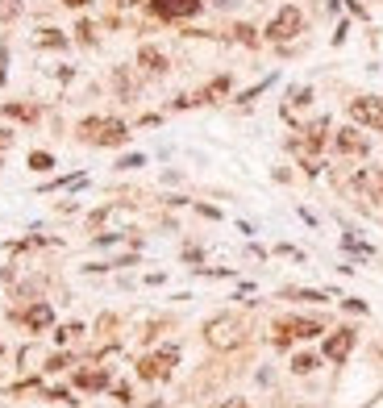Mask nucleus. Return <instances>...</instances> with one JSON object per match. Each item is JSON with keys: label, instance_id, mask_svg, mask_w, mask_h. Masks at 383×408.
I'll return each mask as SVG.
<instances>
[{"label": "nucleus", "instance_id": "1", "mask_svg": "<svg viewBox=\"0 0 383 408\" xmlns=\"http://www.w3.org/2000/svg\"><path fill=\"white\" fill-rule=\"evenodd\" d=\"M242 337H246V321L234 317V313L212 317V321L204 325V342H208L212 350H234V346H242Z\"/></svg>", "mask_w": 383, "mask_h": 408}, {"label": "nucleus", "instance_id": "2", "mask_svg": "<svg viewBox=\"0 0 383 408\" xmlns=\"http://www.w3.org/2000/svg\"><path fill=\"white\" fill-rule=\"evenodd\" d=\"M79 138L92 142V146H121V142L129 138V129H125V121H117V117H88V121L79 125Z\"/></svg>", "mask_w": 383, "mask_h": 408}, {"label": "nucleus", "instance_id": "3", "mask_svg": "<svg viewBox=\"0 0 383 408\" xmlns=\"http://www.w3.org/2000/svg\"><path fill=\"white\" fill-rule=\"evenodd\" d=\"M300 29H304V13H300L296 5H284L275 17H271V25H267V38H271V42H292Z\"/></svg>", "mask_w": 383, "mask_h": 408}, {"label": "nucleus", "instance_id": "4", "mask_svg": "<svg viewBox=\"0 0 383 408\" xmlns=\"http://www.w3.org/2000/svg\"><path fill=\"white\" fill-rule=\"evenodd\" d=\"M175 363H180V346H162L158 354H150V359L138 363V375L142 379H167Z\"/></svg>", "mask_w": 383, "mask_h": 408}, {"label": "nucleus", "instance_id": "5", "mask_svg": "<svg viewBox=\"0 0 383 408\" xmlns=\"http://www.w3.org/2000/svg\"><path fill=\"white\" fill-rule=\"evenodd\" d=\"M350 117L367 129H383V96H358L350 105Z\"/></svg>", "mask_w": 383, "mask_h": 408}, {"label": "nucleus", "instance_id": "6", "mask_svg": "<svg viewBox=\"0 0 383 408\" xmlns=\"http://www.w3.org/2000/svg\"><path fill=\"white\" fill-rule=\"evenodd\" d=\"M321 333V321H304V317H292V321H280L275 325V346L284 350L292 337H317Z\"/></svg>", "mask_w": 383, "mask_h": 408}, {"label": "nucleus", "instance_id": "7", "mask_svg": "<svg viewBox=\"0 0 383 408\" xmlns=\"http://www.w3.org/2000/svg\"><path fill=\"white\" fill-rule=\"evenodd\" d=\"M150 13L162 21H180V17L200 13V0H150Z\"/></svg>", "mask_w": 383, "mask_h": 408}, {"label": "nucleus", "instance_id": "8", "mask_svg": "<svg viewBox=\"0 0 383 408\" xmlns=\"http://www.w3.org/2000/svg\"><path fill=\"white\" fill-rule=\"evenodd\" d=\"M354 350V329H338L330 342H325V359H334V363H346V354Z\"/></svg>", "mask_w": 383, "mask_h": 408}, {"label": "nucleus", "instance_id": "9", "mask_svg": "<svg viewBox=\"0 0 383 408\" xmlns=\"http://www.w3.org/2000/svg\"><path fill=\"white\" fill-rule=\"evenodd\" d=\"M354 188H362V192H367V200H379V204H383V167L362 171V175L354 179Z\"/></svg>", "mask_w": 383, "mask_h": 408}, {"label": "nucleus", "instance_id": "10", "mask_svg": "<svg viewBox=\"0 0 383 408\" xmlns=\"http://www.w3.org/2000/svg\"><path fill=\"white\" fill-rule=\"evenodd\" d=\"M334 142H338V150H342V155H367V150H371V142H367L358 129H342Z\"/></svg>", "mask_w": 383, "mask_h": 408}, {"label": "nucleus", "instance_id": "11", "mask_svg": "<svg viewBox=\"0 0 383 408\" xmlns=\"http://www.w3.org/2000/svg\"><path fill=\"white\" fill-rule=\"evenodd\" d=\"M138 63H142L150 75H162V71H167V55H162L158 46H142V50H138Z\"/></svg>", "mask_w": 383, "mask_h": 408}, {"label": "nucleus", "instance_id": "12", "mask_svg": "<svg viewBox=\"0 0 383 408\" xmlns=\"http://www.w3.org/2000/svg\"><path fill=\"white\" fill-rule=\"evenodd\" d=\"M50 321H54V313H50V304H34V309L25 313V325H29L34 333H42V329L50 325Z\"/></svg>", "mask_w": 383, "mask_h": 408}, {"label": "nucleus", "instance_id": "13", "mask_svg": "<svg viewBox=\"0 0 383 408\" xmlns=\"http://www.w3.org/2000/svg\"><path fill=\"white\" fill-rule=\"evenodd\" d=\"M75 383H79V387H88V392H100V387H108V371H84Z\"/></svg>", "mask_w": 383, "mask_h": 408}, {"label": "nucleus", "instance_id": "14", "mask_svg": "<svg viewBox=\"0 0 383 408\" xmlns=\"http://www.w3.org/2000/svg\"><path fill=\"white\" fill-rule=\"evenodd\" d=\"M38 46H42V50H46V46H50V50H63V46H67V34H59V29H42V34H38Z\"/></svg>", "mask_w": 383, "mask_h": 408}, {"label": "nucleus", "instance_id": "15", "mask_svg": "<svg viewBox=\"0 0 383 408\" xmlns=\"http://www.w3.org/2000/svg\"><path fill=\"white\" fill-rule=\"evenodd\" d=\"M225 92H230V75H221V79H212V84H208V88H204V92H200L196 100H217V96H225Z\"/></svg>", "mask_w": 383, "mask_h": 408}, {"label": "nucleus", "instance_id": "16", "mask_svg": "<svg viewBox=\"0 0 383 408\" xmlns=\"http://www.w3.org/2000/svg\"><path fill=\"white\" fill-rule=\"evenodd\" d=\"M5 117H17V121H38V109H34V105H5Z\"/></svg>", "mask_w": 383, "mask_h": 408}, {"label": "nucleus", "instance_id": "17", "mask_svg": "<svg viewBox=\"0 0 383 408\" xmlns=\"http://www.w3.org/2000/svg\"><path fill=\"white\" fill-rule=\"evenodd\" d=\"M21 17V0H0V25H9Z\"/></svg>", "mask_w": 383, "mask_h": 408}, {"label": "nucleus", "instance_id": "18", "mask_svg": "<svg viewBox=\"0 0 383 408\" xmlns=\"http://www.w3.org/2000/svg\"><path fill=\"white\" fill-rule=\"evenodd\" d=\"M321 142H325V121L308 125V133H304V146H308V150H321Z\"/></svg>", "mask_w": 383, "mask_h": 408}, {"label": "nucleus", "instance_id": "19", "mask_svg": "<svg viewBox=\"0 0 383 408\" xmlns=\"http://www.w3.org/2000/svg\"><path fill=\"white\" fill-rule=\"evenodd\" d=\"M292 371H296V375L317 371V354H296V359H292Z\"/></svg>", "mask_w": 383, "mask_h": 408}, {"label": "nucleus", "instance_id": "20", "mask_svg": "<svg viewBox=\"0 0 383 408\" xmlns=\"http://www.w3.org/2000/svg\"><path fill=\"white\" fill-rule=\"evenodd\" d=\"M308 100H312V88H296V92H292V105H288V113H296V109H304V105H308Z\"/></svg>", "mask_w": 383, "mask_h": 408}, {"label": "nucleus", "instance_id": "21", "mask_svg": "<svg viewBox=\"0 0 383 408\" xmlns=\"http://www.w3.org/2000/svg\"><path fill=\"white\" fill-rule=\"evenodd\" d=\"M29 167H34V171H50V167H54V159L46 155V150H34V155H29Z\"/></svg>", "mask_w": 383, "mask_h": 408}, {"label": "nucleus", "instance_id": "22", "mask_svg": "<svg viewBox=\"0 0 383 408\" xmlns=\"http://www.w3.org/2000/svg\"><path fill=\"white\" fill-rule=\"evenodd\" d=\"M234 38H238V42H246V46H254V42H258L250 25H238V29H234Z\"/></svg>", "mask_w": 383, "mask_h": 408}, {"label": "nucleus", "instance_id": "23", "mask_svg": "<svg viewBox=\"0 0 383 408\" xmlns=\"http://www.w3.org/2000/svg\"><path fill=\"white\" fill-rule=\"evenodd\" d=\"M5 75H9V50L0 46V84H5Z\"/></svg>", "mask_w": 383, "mask_h": 408}, {"label": "nucleus", "instance_id": "24", "mask_svg": "<svg viewBox=\"0 0 383 408\" xmlns=\"http://www.w3.org/2000/svg\"><path fill=\"white\" fill-rule=\"evenodd\" d=\"M75 34H79V38H84V42H88V46H92V42H96V34H92V25H88V21H84V25H79V29H75Z\"/></svg>", "mask_w": 383, "mask_h": 408}, {"label": "nucleus", "instance_id": "25", "mask_svg": "<svg viewBox=\"0 0 383 408\" xmlns=\"http://www.w3.org/2000/svg\"><path fill=\"white\" fill-rule=\"evenodd\" d=\"M288 296H292V300H325L321 292H288Z\"/></svg>", "mask_w": 383, "mask_h": 408}, {"label": "nucleus", "instance_id": "26", "mask_svg": "<svg viewBox=\"0 0 383 408\" xmlns=\"http://www.w3.org/2000/svg\"><path fill=\"white\" fill-rule=\"evenodd\" d=\"M117 167H125V171H129V167H142V155H129V159H121Z\"/></svg>", "mask_w": 383, "mask_h": 408}, {"label": "nucleus", "instance_id": "27", "mask_svg": "<svg viewBox=\"0 0 383 408\" xmlns=\"http://www.w3.org/2000/svg\"><path fill=\"white\" fill-rule=\"evenodd\" d=\"M9 142H13V133H9V129H0V155L9 150Z\"/></svg>", "mask_w": 383, "mask_h": 408}, {"label": "nucleus", "instance_id": "28", "mask_svg": "<svg viewBox=\"0 0 383 408\" xmlns=\"http://www.w3.org/2000/svg\"><path fill=\"white\" fill-rule=\"evenodd\" d=\"M63 5H67V9H84V5H88V0H63Z\"/></svg>", "mask_w": 383, "mask_h": 408}, {"label": "nucleus", "instance_id": "29", "mask_svg": "<svg viewBox=\"0 0 383 408\" xmlns=\"http://www.w3.org/2000/svg\"><path fill=\"white\" fill-rule=\"evenodd\" d=\"M221 408H246V404H242V400H225Z\"/></svg>", "mask_w": 383, "mask_h": 408}, {"label": "nucleus", "instance_id": "30", "mask_svg": "<svg viewBox=\"0 0 383 408\" xmlns=\"http://www.w3.org/2000/svg\"><path fill=\"white\" fill-rule=\"evenodd\" d=\"M117 5H125V9H129V5H142V0H117Z\"/></svg>", "mask_w": 383, "mask_h": 408}]
</instances>
